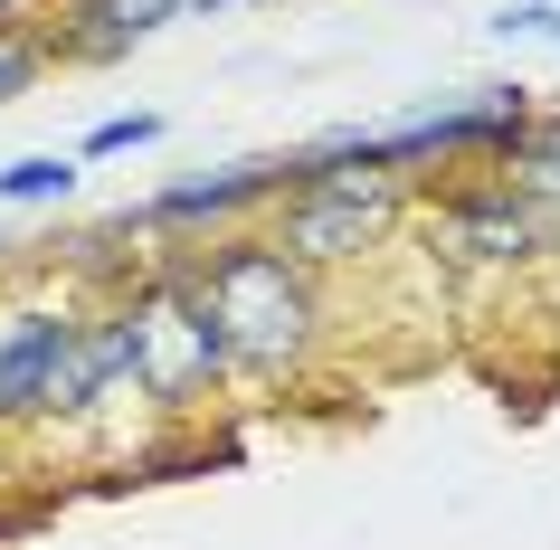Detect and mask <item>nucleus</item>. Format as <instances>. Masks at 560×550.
<instances>
[{"mask_svg": "<svg viewBox=\"0 0 560 550\" xmlns=\"http://www.w3.org/2000/svg\"><path fill=\"white\" fill-rule=\"evenodd\" d=\"M190 294L229 332L237 371H295L314 351V323H324L314 266H295L276 237H219V247H200L190 257Z\"/></svg>", "mask_w": 560, "mask_h": 550, "instance_id": "1", "label": "nucleus"}, {"mask_svg": "<svg viewBox=\"0 0 560 550\" xmlns=\"http://www.w3.org/2000/svg\"><path fill=\"white\" fill-rule=\"evenodd\" d=\"M115 314H124V342H133V389H143L152 408H200L209 389L237 371L229 332H219L209 304L190 294V266H152Z\"/></svg>", "mask_w": 560, "mask_h": 550, "instance_id": "2", "label": "nucleus"}, {"mask_svg": "<svg viewBox=\"0 0 560 550\" xmlns=\"http://www.w3.org/2000/svg\"><path fill=\"white\" fill-rule=\"evenodd\" d=\"M399 209H409V190L389 172H314L276 200V247L295 266H342L361 247H381L399 229Z\"/></svg>", "mask_w": 560, "mask_h": 550, "instance_id": "3", "label": "nucleus"}, {"mask_svg": "<svg viewBox=\"0 0 560 550\" xmlns=\"http://www.w3.org/2000/svg\"><path fill=\"white\" fill-rule=\"evenodd\" d=\"M266 200H285V162H229V172H200V180H172V190L133 200L124 229H229Z\"/></svg>", "mask_w": 560, "mask_h": 550, "instance_id": "4", "label": "nucleus"}, {"mask_svg": "<svg viewBox=\"0 0 560 550\" xmlns=\"http://www.w3.org/2000/svg\"><path fill=\"white\" fill-rule=\"evenodd\" d=\"M541 229H551V209H532L513 180H494V190H475V200H456L438 219V247L485 257V266H523L532 247H541Z\"/></svg>", "mask_w": 560, "mask_h": 550, "instance_id": "5", "label": "nucleus"}, {"mask_svg": "<svg viewBox=\"0 0 560 550\" xmlns=\"http://www.w3.org/2000/svg\"><path fill=\"white\" fill-rule=\"evenodd\" d=\"M172 20H190V0H67L58 48H77V58H124L133 38L172 30Z\"/></svg>", "mask_w": 560, "mask_h": 550, "instance_id": "6", "label": "nucleus"}, {"mask_svg": "<svg viewBox=\"0 0 560 550\" xmlns=\"http://www.w3.org/2000/svg\"><path fill=\"white\" fill-rule=\"evenodd\" d=\"M503 172H513V190H523L532 209H560V115H532L523 143L503 152Z\"/></svg>", "mask_w": 560, "mask_h": 550, "instance_id": "7", "label": "nucleus"}, {"mask_svg": "<svg viewBox=\"0 0 560 550\" xmlns=\"http://www.w3.org/2000/svg\"><path fill=\"white\" fill-rule=\"evenodd\" d=\"M67 190H77V162H67V152H20V162H0V200L10 209L67 200Z\"/></svg>", "mask_w": 560, "mask_h": 550, "instance_id": "8", "label": "nucleus"}, {"mask_svg": "<svg viewBox=\"0 0 560 550\" xmlns=\"http://www.w3.org/2000/svg\"><path fill=\"white\" fill-rule=\"evenodd\" d=\"M143 143H162V115H152V105L143 115H105L86 133V162H115V152H143Z\"/></svg>", "mask_w": 560, "mask_h": 550, "instance_id": "9", "label": "nucleus"}, {"mask_svg": "<svg viewBox=\"0 0 560 550\" xmlns=\"http://www.w3.org/2000/svg\"><path fill=\"white\" fill-rule=\"evenodd\" d=\"M38 67H48V38L0 30V105H10V95H30V86H38Z\"/></svg>", "mask_w": 560, "mask_h": 550, "instance_id": "10", "label": "nucleus"}, {"mask_svg": "<svg viewBox=\"0 0 560 550\" xmlns=\"http://www.w3.org/2000/svg\"><path fill=\"white\" fill-rule=\"evenodd\" d=\"M494 38H551V48H560V0H503Z\"/></svg>", "mask_w": 560, "mask_h": 550, "instance_id": "11", "label": "nucleus"}, {"mask_svg": "<svg viewBox=\"0 0 560 550\" xmlns=\"http://www.w3.org/2000/svg\"><path fill=\"white\" fill-rule=\"evenodd\" d=\"M190 10H229V0H190Z\"/></svg>", "mask_w": 560, "mask_h": 550, "instance_id": "12", "label": "nucleus"}, {"mask_svg": "<svg viewBox=\"0 0 560 550\" xmlns=\"http://www.w3.org/2000/svg\"><path fill=\"white\" fill-rule=\"evenodd\" d=\"M0 247H10V237H0Z\"/></svg>", "mask_w": 560, "mask_h": 550, "instance_id": "13", "label": "nucleus"}]
</instances>
